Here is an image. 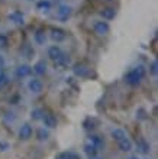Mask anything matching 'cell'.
Instances as JSON below:
<instances>
[{"mask_svg": "<svg viewBox=\"0 0 158 159\" xmlns=\"http://www.w3.org/2000/svg\"><path fill=\"white\" fill-rule=\"evenodd\" d=\"M144 74H145V70H144L142 65L135 67L126 74L125 81L129 84V85H138V84L142 81V78H144Z\"/></svg>", "mask_w": 158, "mask_h": 159, "instance_id": "obj_1", "label": "cell"}, {"mask_svg": "<svg viewBox=\"0 0 158 159\" xmlns=\"http://www.w3.org/2000/svg\"><path fill=\"white\" fill-rule=\"evenodd\" d=\"M93 30H94V34H97L99 36H104V35L109 34L110 26H109L108 22L97 20V22H94V23H93Z\"/></svg>", "mask_w": 158, "mask_h": 159, "instance_id": "obj_2", "label": "cell"}, {"mask_svg": "<svg viewBox=\"0 0 158 159\" xmlns=\"http://www.w3.org/2000/svg\"><path fill=\"white\" fill-rule=\"evenodd\" d=\"M71 12H73L71 6H68V4H60L58 9H57V17L61 22H65L71 16Z\"/></svg>", "mask_w": 158, "mask_h": 159, "instance_id": "obj_3", "label": "cell"}, {"mask_svg": "<svg viewBox=\"0 0 158 159\" xmlns=\"http://www.w3.org/2000/svg\"><path fill=\"white\" fill-rule=\"evenodd\" d=\"M17 78H26V77H29L32 74V68L29 65H26V64H22L19 67L16 68V71H15Z\"/></svg>", "mask_w": 158, "mask_h": 159, "instance_id": "obj_4", "label": "cell"}, {"mask_svg": "<svg viewBox=\"0 0 158 159\" xmlns=\"http://www.w3.org/2000/svg\"><path fill=\"white\" fill-rule=\"evenodd\" d=\"M7 17H9V20L13 22V23H16V25H23V23H25V16H23V13L19 12V10L10 12Z\"/></svg>", "mask_w": 158, "mask_h": 159, "instance_id": "obj_5", "label": "cell"}, {"mask_svg": "<svg viewBox=\"0 0 158 159\" xmlns=\"http://www.w3.org/2000/svg\"><path fill=\"white\" fill-rule=\"evenodd\" d=\"M32 126L28 125V123H25V125L21 127V130H19V138L22 139V140H28L29 138H32Z\"/></svg>", "mask_w": 158, "mask_h": 159, "instance_id": "obj_6", "label": "cell"}, {"mask_svg": "<svg viewBox=\"0 0 158 159\" xmlns=\"http://www.w3.org/2000/svg\"><path fill=\"white\" fill-rule=\"evenodd\" d=\"M28 87H29V90H31L32 93L38 94V93L42 91V88H44V84H42L38 78H32V80L29 81V84H28Z\"/></svg>", "mask_w": 158, "mask_h": 159, "instance_id": "obj_7", "label": "cell"}, {"mask_svg": "<svg viewBox=\"0 0 158 159\" xmlns=\"http://www.w3.org/2000/svg\"><path fill=\"white\" fill-rule=\"evenodd\" d=\"M100 16L103 17L104 20H112L116 16V10L113 7H104L100 10Z\"/></svg>", "mask_w": 158, "mask_h": 159, "instance_id": "obj_8", "label": "cell"}, {"mask_svg": "<svg viewBox=\"0 0 158 159\" xmlns=\"http://www.w3.org/2000/svg\"><path fill=\"white\" fill-rule=\"evenodd\" d=\"M51 38L55 42H63V41H65L67 34L63 29H52L51 30Z\"/></svg>", "mask_w": 158, "mask_h": 159, "instance_id": "obj_9", "label": "cell"}, {"mask_svg": "<svg viewBox=\"0 0 158 159\" xmlns=\"http://www.w3.org/2000/svg\"><path fill=\"white\" fill-rule=\"evenodd\" d=\"M61 54H63V51H61V48L57 45H52L48 48V57H50L51 59H58L60 57H61Z\"/></svg>", "mask_w": 158, "mask_h": 159, "instance_id": "obj_10", "label": "cell"}, {"mask_svg": "<svg viewBox=\"0 0 158 159\" xmlns=\"http://www.w3.org/2000/svg\"><path fill=\"white\" fill-rule=\"evenodd\" d=\"M73 71L77 77H87L89 75V68L83 64H77L74 68H73Z\"/></svg>", "mask_w": 158, "mask_h": 159, "instance_id": "obj_11", "label": "cell"}, {"mask_svg": "<svg viewBox=\"0 0 158 159\" xmlns=\"http://www.w3.org/2000/svg\"><path fill=\"white\" fill-rule=\"evenodd\" d=\"M42 121H44V125L46 127H50V129H54L55 126H57V119L52 116V114H44V117H42Z\"/></svg>", "mask_w": 158, "mask_h": 159, "instance_id": "obj_12", "label": "cell"}, {"mask_svg": "<svg viewBox=\"0 0 158 159\" xmlns=\"http://www.w3.org/2000/svg\"><path fill=\"white\" fill-rule=\"evenodd\" d=\"M33 72L36 74V75H44L46 72V64H45V61H38L35 65H33Z\"/></svg>", "mask_w": 158, "mask_h": 159, "instance_id": "obj_13", "label": "cell"}, {"mask_svg": "<svg viewBox=\"0 0 158 159\" xmlns=\"http://www.w3.org/2000/svg\"><path fill=\"white\" fill-rule=\"evenodd\" d=\"M70 55H67V54H61V57H60L58 59H55V65H58V67H61V68H65V67H68V64H70Z\"/></svg>", "mask_w": 158, "mask_h": 159, "instance_id": "obj_14", "label": "cell"}, {"mask_svg": "<svg viewBox=\"0 0 158 159\" xmlns=\"http://www.w3.org/2000/svg\"><path fill=\"white\" fill-rule=\"evenodd\" d=\"M33 39H35V42H36L38 45H45V42H46V35L44 30H36L35 32V35H33Z\"/></svg>", "mask_w": 158, "mask_h": 159, "instance_id": "obj_15", "label": "cell"}, {"mask_svg": "<svg viewBox=\"0 0 158 159\" xmlns=\"http://www.w3.org/2000/svg\"><path fill=\"white\" fill-rule=\"evenodd\" d=\"M117 145H119V148H121V151H123V152H129L131 149H132V142H131L128 138H123L122 140H119Z\"/></svg>", "mask_w": 158, "mask_h": 159, "instance_id": "obj_16", "label": "cell"}, {"mask_svg": "<svg viewBox=\"0 0 158 159\" xmlns=\"http://www.w3.org/2000/svg\"><path fill=\"white\" fill-rule=\"evenodd\" d=\"M90 142H92V145L96 148V149H99V148H102L104 145L103 139L100 138V136H96V134H93V136H90Z\"/></svg>", "mask_w": 158, "mask_h": 159, "instance_id": "obj_17", "label": "cell"}, {"mask_svg": "<svg viewBox=\"0 0 158 159\" xmlns=\"http://www.w3.org/2000/svg\"><path fill=\"white\" fill-rule=\"evenodd\" d=\"M112 138L119 142V140H122L123 138H126V133L122 129H113L112 130Z\"/></svg>", "mask_w": 158, "mask_h": 159, "instance_id": "obj_18", "label": "cell"}, {"mask_svg": "<svg viewBox=\"0 0 158 159\" xmlns=\"http://www.w3.org/2000/svg\"><path fill=\"white\" fill-rule=\"evenodd\" d=\"M138 149L141 153H148L150 152V145L144 140V139H139V142H138Z\"/></svg>", "mask_w": 158, "mask_h": 159, "instance_id": "obj_19", "label": "cell"}, {"mask_svg": "<svg viewBox=\"0 0 158 159\" xmlns=\"http://www.w3.org/2000/svg\"><path fill=\"white\" fill-rule=\"evenodd\" d=\"M36 7L39 9V10H44V12H45V10H50L51 9V2L50 0H39V2L36 3Z\"/></svg>", "mask_w": 158, "mask_h": 159, "instance_id": "obj_20", "label": "cell"}, {"mask_svg": "<svg viewBox=\"0 0 158 159\" xmlns=\"http://www.w3.org/2000/svg\"><path fill=\"white\" fill-rule=\"evenodd\" d=\"M36 138L39 140H46V139L50 138V133H48V130H45V127H42V129L36 130Z\"/></svg>", "mask_w": 158, "mask_h": 159, "instance_id": "obj_21", "label": "cell"}, {"mask_svg": "<svg viewBox=\"0 0 158 159\" xmlns=\"http://www.w3.org/2000/svg\"><path fill=\"white\" fill-rule=\"evenodd\" d=\"M44 111H42L41 109H35L32 110V113H31V116H32L33 120H42V117H44Z\"/></svg>", "mask_w": 158, "mask_h": 159, "instance_id": "obj_22", "label": "cell"}, {"mask_svg": "<svg viewBox=\"0 0 158 159\" xmlns=\"http://www.w3.org/2000/svg\"><path fill=\"white\" fill-rule=\"evenodd\" d=\"M84 149H86V153H87L89 156H94L96 155V148L93 146L92 143L86 145V146H84Z\"/></svg>", "mask_w": 158, "mask_h": 159, "instance_id": "obj_23", "label": "cell"}, {"mask_svg": "<svg viewBox=\"0 0 158 159\" xmlns=\"http://www.w3.org/2000/svg\"><path fill=\"white\" fill-rule=\"evenodd\" d=\"M9 83V77L4 74L3 70H0V87H3V85H6V84Z\"/></svg>", "mask_w": 158, "mask_h": 159, "instance_id": "obj_24", "label": "cell"}, {"mask_svg": "<svg viewBox=\"0 0 158 159\" xmlns=\"http://www.w3.org/2000/svg\"><path fill=\"white\" fill-rule=\"evenodd\" d=\"M157 72H158V62L157 61H152L150 65V74L151 75H157Z\"/></svg>", "mask_w": 158, "mask_h": 159, "instance_id": "obj_25", "label": "cell"}, {"mask_svg": "<svg viewBox=\"0 0 158 159\" xmlns=\"http://www.w3.org/2000/svg\"><path fill=\"white\" fill-rule=\"evenodd\" d=\"M6 46H7V38L0 34V48H6Z\"/></svg>", "mask_w": 158, "mask_h": 159, "instance_id": "obj_26", "label": "cell"}, {"mask_svg": "<svg viewBox=\"0 0 158 159\" xmlns=\"http://www.w3.org/2000/svg\"><path fill=\"white\" fill-rule=\"evenodd\" d=\"M57 159H71V155L67 153V152H64V153H60V155L57 156Z\"/></svg>", "mask_w": 158, "mask_h": 159, "instance_id": "obj_27", "label": "cell"}, {"mask_svg": "<svg viewBox=\"0 0 158 159\" xmlns=\"http://www.w3.org/2000/svg\"><path fill=\"white\" fill-rule=\"evenodd\" d=\"M3 67H4V58L0 55V70H3Z\"/></svg>", "mask_w": 158, "mask_h": 159, "instance_id": "obj_28", "label": "cell"}, {"mask_svg": "<svg viewBox=\"0 0 158 159\" xmlns=\"http://www.w3.org/2000/svg\"><path fill=\"white\" fill-rule=\"evenodd\" d=\"M90 159H103V158H100V156L94 155V156H90Z\"/></svg>", "mask_w": 158, "mask_h": 159, "instance_id": "obj_29", "label": "cell"}, {"mask_svg": "<svg viewBox=\"0 0 158 159\" xmlns=\"http://www.w3.org/2000/svg\"><path fill=\"white\" fill-rule=\"evenodd\" d=\"M128 159H138V158H136V156H129Z\"/></svg>", "mask_w": 158, "mask_h": 159, "instance_id": "obj_30", "label": "cell"}, {"mask_svg": "<svg viewBox=\"0 0 158 159\" xmlns=\"http://www.w3.org/2000/svg\"><path fill=\"white\" fill-rule=\"evenodd\" d=\"M28 2H32V0H28Z\"/></svg>", "mask_w": 158, "mask_h": 159, "instance_id": "obj_31", "label": "cell"}]
</instances>
